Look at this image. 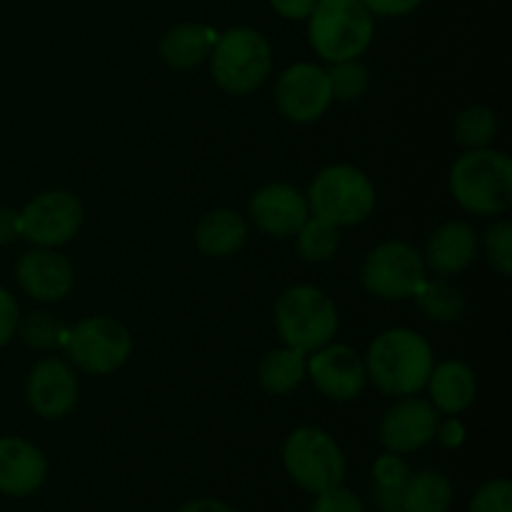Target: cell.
Listing matches in <instances>:
<instances>
[{"instance_id":"6da1fadb","label":"cell","mask_w":512,"mask_h":512,"mask_svg":"<svg viewBox=\"0 0 512 512\" xmlns=\"http://www.w3.org/2000/svg\"><path fill=\"white\" fill-rule=\"evenodd\" d=\"M368 383L390 398L418 395L435 365L433 345L410 328H390L375 335L363 355Z\"/></svg>"},{"instance_id":"7a4b0ae2","label":"cell","mask_w":512,"mask_h":512,"mask_svg":"<svg viewBox=\"0 0 512 512\" xmlns=\"http://www.w3.org/2000/svg\"><path fill=\"white\" fill-rule=\"evenodd\" d=\"M448 188L455 203L478 218H495L512 205V160L503 150H465L453 163Z\"/></svg>"},{"instance_id":"3957f363","label":"cell","mask_w":512,"mask_h":512,"mask_svg":"<svg viewBox=\"0 0 512 512\" xmlns=\"http://www.w3.org/2000/svg\"><path fill=\"white\" fill-rule=\"evenodd\" d=\"M375 38V15L363 0H318L308 15V40L325 63L365 55Z\"/></svg>"},{"instance_id":"277c9868","label":"cell","mask_w":512,"mask_h":512,"mask_svg":"<svg viewBox=\"0 0 512 512\" xmlns=\"http://www.w3.org/2000/svg\"><path fill=\"white\" fill-rule=\"evenodd\" d=\"M275 330L288 348L310 355L333 343L340 315L333 298L315 285H290L275 300Z\"/></svg>"},{"instance_id":"5b68a950","label":"cell","mask_w":512,"mask_h":512,"mask_svg":"<svg viewBox=\"0 0 512 512\" xmlns=\"http://www.w3.org/2000/svg\"><path fill=\"white\" fill-rule=\"evenodd\" d=\"M215 85L228 95H250L273 73V45L255 28H230L218 33L208 55Z\"/></svg>"},{"instance_id":"8992f818","label":"cell","mask_w":512,"mask_h":512,"mask_svg":"<svg viewBox=\"0 0 512 512\" xmlns=\"http://www.w3.org/2000/svg\"><path fill=\"white\" fill-rule=\"evenodd\" d=\"M305 198H308L310 215L335 228H353L365 223L378 205L373 180L348 163H335L320 170Z\"/></svg>"},{"instance_id":"52a82bcc","label":"cell","mask_w":512,"mask_h":512,"mask_svg":"<svg viewBox=\"0 0 512 512\" xmlns=\"http://www.w3.org/2000/svg\"><path fill=\"white\" fill-rule=\"evenodd\" d=\"M283 465L295 485L308 493H323L345 478V455L330 433L315 425L295 428L285 438Z\"/></svg>"},{"instance_id":"ba28073f","label":"cell","mask_w":512,"mask_h":512,"mask_svg":"<svg viewBox=\"0 0 512 512\" xmlns=\"http://www.w3.org/2000/svg\"><path fill=\"white\" fill-rule=\"evenodd\" d=\"M65 355L88 375H110L133 355V335L120 320L90 315L65 333Z\"/></svg>"},{"instance_id":"9c48e42d","label":"cell","mask_w":512,"mask_h":512,"mask_svg":"<svg viewBox=\"0 0 512 512\" xmlns=\"http://www.w3.org/2000/svg\"><path fill=\"white\" fill-rule=\"evenodd\" d=\"M428 278L423 253L403 240L375 245L363 260V288L378 300H408Z\"/></svg>"},{"instance_id":"30bf717a","label":"cell","mask_w":512,"mask_h":512,"mask_svg":"<svg viewBox=\"0 0 512 512\" xmlns=\"http://www.w3.org/2000/svg\"><path fill=\"white\" fill-rule=\"evenodd\" d=\"M83 203L68 190H45L18 213L20 238L33 248H60L80 233Z\"/></svg>"},{"instance_id":"8fae6325","label":"cell","mask_w":512,"mask_h":512,"mask_svg":"<svg viewBox=\"0 0 512 512\" xmlns=\"http://www.w3.org/2000/svg\"><path fill=\"white\" fill-rule=\"evenodd\" d=\"M275 103L290 123L308 125L323 118L333 105L328 73L315 63H293L275 83Z\"/></svg>"},{"instance_id":"7c38bea8","label":"cell","mask_w":512,"mask_h":512,"mask_svg":"<svg viewBox=\"0 0 512 512\" xmlns=\"http://www.w3.org/2000/svg\"><path fill=\"white\" fill-rule=\"evenodd\" d=\"M308 378L320 395L335 403L360 398L368 385L363 355L345 343H328L308 355Z\"/></svg>"},{"instance_id":"4fadbf2b","label":"cell","mask_w":512,"mask_h":512,"mask_svg":"<svg viewBox=\"0 0 512 512\" xmlns=\"http://www.w3.org/2000/svg\"><path fill=\"white\" fill-rule=\"evenodd\" d=\"M440 425V413L433 403L418 395L395 398L380 420V443L388 453L408 455L418 453L435 440Z\"/></svg>"},{"instance_id":"5bb4252c","label":"cell","mask_w":512,"mask_h":512,"mask_svg":"<svg viewBox=\"0 0 512 512\" xmlns=\"http://www.w3.org/2000/svg\"><path fill=\"white\" fill-rule=\"evenodd\" d=\"M25 398L35 415L45 420L65 418L78 405L80 383L75 370L60 358H45L33 365L25 383Z\"/></svg>"},{"instance_id":"9a60e30c","label":"cell","mask_w":512,"mask_h":512,"mask_svg":"<svg viewBox=\"0 0 512 512\" xmlns=\"http://www.w3.org/2000/svg\"><path fill=\"white\" fill-rule=\"evenodd\" d=\"M248 213L260 233L273 238H293L310 218V205L305 193H300L295 185L268 183L255 190L248 203Z\"/></svg>"},{"instance_id":"2e32d148","label":"cell","mask_w":512,"mask_h":512,"mask_svg":"<svg viewBox=\"0 0 512 512\" xmlns=\"http://www.w3.org/2000/svg\"><path fill=\"white\" fill-rule=\"evenodd\" d=\"M15 280L33 300L60 303L73 290L75 273L70 260L55 248H33L20 255L15 265Z\"/></svg>"},{"instance_id":"e0dca14e","label":"cell","mask_w":512,"mask_h":512,"mask_svg":"<svg viewBox=\"0 0 512 512\" xmlns=\"http://www.w3.org/2000/svg\"><path fill=\"white\" fill-rule=\"evenodd\" d=\"M48 475L43 450L18 435L0 438V493L10 498H28Z\"/></svg>"},{"instance_id":"ac0fdd59","label":"cell","mask_w":512,"mask_h":512,"mask_svg":"<svg viewBox=\"0 0 512 512\" xmlns=\"http://www.w3.org/2000/svg\"><path fill=\"white\" fill-rule=\"evenodd\" d=\"M480 250L478 233L465 220H448L433 230L425 245V268L433 270L440 278H453L465 273L475 263Z\"/></svg>"},{"instance_id":"d6986e66","label":"cell","mask_w":512,"mask_h":512,"mask_svg":"<svg viewBox=\"0 0 512 512\" xmlns=\"http://www.w3.org/2000/svg\"><path fill=\"white\" fill-rule=\"evenodd\" d=\"M425 390L438 413L460 415L473 405L478 378H475V370L463 360H445V363L433 365Z\"/></svg>"},{"instance_id":"ffe728a7","label":"cell","mask_w":512,"mask_h":512,"mask_svg":"<svg viewBox=\"0 0 512 512\" xmlns=\"http://www.w3.org/2000/svg\"><path fill=\"white\" fill-rule=\"evenodd\" d=\"M248 243V220L230 208L210 210L195 228V245L208 258H233Z\"/></svg>"},{"instance_id":"44dd1931","label":"cell","mask_w":512,"mask_h":512,"mask_svg":"<svg viewBox=\"0 0 512 512\" xmlns=\"http://www.w3.org/2000/svg\"><path fill=\"white\" fill-rule=\"evenodd\" d=\"M218 33L203 23H178L160 38L158 53L165 65L175 70H190L205 63Z\"/></svg>"},{"instance_id":"7402d4cb","label":"cell","mask_w":512,"mask_h":512,"mask_svg":"<svg viewBox=\"0 0 512 512\" xmlns=\"http://www.w3.org/2000/svg\"><path fill=\"white\" fill-rule=\"evenodd\" d=\"M305 378H308V355L295 348H288V345L270 350L260 360L258 380L265 393L288 395L298 390Z\"/></svg>"},{"instance_id":"603a6c76","label":"cell","mask_w":512,"mask_h":512,"mask_svg":"<svg viewBox=\"0 0 512 512\" xmlns=\"http://www.w3.org/2000/svg\"><path fill=\"white\" fill-rule=\"evenodd\" d=\"M413 298L425 313V318H430L433 323H458L468 310L463 288L453 278H440V275L438 278H425Z\"/></svg>"},{"instance_id":"cb8c5ba5","label":"cell","mask_w":512,"mask_h":512,"mask_svg":"<svg viewBox=\"0 0 512 512\" xmlns=\"http://www.w3.org/2000/svg\"><path fill=\"white\" fill-rule=\"evenodd\" d=\"M453 505V483L440 470L410 473L403 488V512H448Z\"/></svg>"},{"instance_id":"d4e9b609","label":"cell","mask_w":512,"mask_h":512,"mask_svg":"<svg viewBox=\"0 0 512 512\" xmlns=\"http://www.w3.org/2000/svg\"><path fill=\"white\" fill-rule=\"evenodd\" d=\"M498 130V113L488 105H468L453 120L455 143L465 150L490 148L493 140L498 138Z\"/></svg>"},{"instance_id":"484cf974","label":"cell","mask_w":512,"mask_h":512,"mask_svg":"<svg viewBox=\"0 0 512 512\" xmlns=\"http://www.w3.org/2000/svg\"><path fill=\"white\" fill-rule=\"evenodd\" d=\"M410 478V470L400 455L388 453L375 460V500L383 512H403V488Z\"/></svg>"},{"instance_id":"4316f807","label":"cell","mask_w":512,"mask_h":512,"mask_svg":"<svg viewBox=\"0 0 512 512\" xmlns=\"http://www.w3.org/2000/svg\"><path fill=\"white\" fill-rule=\"evenodd\" d=\"M295 238H298V253L308 263H325V260L335 258L340 250V228L315 218V215L305 220Z\"/></svg>"},{"instance_id":"83f0119b","label":"cell","mask_w":512,"mask_h":512,"mask_svg":"<svg viewBox=\"0 0 512 512\" xmlns=\"http://www.w3.org/2000/svg\"><path fill=\"white\" fill-rule=\"evenodd\" d=\"M325 73H328L333 100H340V103L360 100L370 88V70L368 65L360 63V58L330 63V68L325 70Z\"/></svg>"},{"instance_id":"f1b7e54d","label":"cell","mask_w":512,"mask_h":512,"mask_svg":"<svg viewBox=\"0 0 512 512\" xmlns=\"http://www.w3.org/2000/svg\"><path fill=\"white\" fill-rule=\"evenodd\" d=\"M65 325L55 315L45 310H33L25 318H20L18 335L23 343L33 350H55L65 343Z\"/></svg>"},{"instance_id":"f546056e","label":"cell","mask_w":512,"mask_h":512,"mask_svg":"<svg viewBox=\"0 0 512 512\" xmlns=\"http://www.w3.org/2000/svg\"><path fill=\"white\" fill-rule=\"evenodd\" d=\"M483 250L490 268L503 278L512 273V225L508 220H495L483 235Z\"/></svg>"},{"instance_id":"4dcf8cb0","label":"cell","mask_w":512,"mask_h":512,"mask_svg":"<svg viewBox=\"0 0 512 512\" xmlns=\"http://www.w3.org/2000/svg\"><path fill=\"white\" fill-rule=\"evenodd\" d=\"M468 512H512V485L510 480L495 478L480 485L470 500Z\"/></svg>"},{"instance_id":"1f68e13d","label":"cell","mask_w":512,"mask_h":512,"mask_svg":"<svg viewBox=\"0 0 512 512\" xmlns=\"http://www.w3.org/2000/svg\"><path fill=\"white\" fill-rule=\"evenodd\" d=\"M313 512H365V510L358 495L340 488V485H335V488L318 493Z\"/></svg>"},{"instance_id":"d6a6232c","label":"cell","mask_w":512,"mask_h":512,"mask_svg":"<svg viewBox=\"0 0 512 512\" xmlns=\"http://www.w3.org/2000/svg\"><path fill=\"white\" fill-rule=\"evenodd\" d=\"M18 323H20L18 303H15V298L8 293V290L0 288V348H5V345L18 335Z\"/></svg>"},{"instance_id":"836d02e7","label":"cell","mask_w":512,"mask_h":512,"mask_svg":"<svg viewBox=\"0 0 512 512\" xmlns=\"http://www.w3.org/2000/svg\"><path fill=\"white\" fill-rule=\"evenodd\" d=\"M363 5L380 18H403L418 10L423 0H363Z\"/></svg>"},{"instance_id":"e575fe53","label":"cell","mask_w":512,"mask_h":512,"mask_svg":"<svg viewBox=\"0 0 512 512\" xmlns=\"http://www.w3.org/2000/svg\"><path fill=\"white\" fill-rule=\"evenodd\" d=\"M318 0H270L275 13L285 20H308Z\"/></svg>"},{"instance_id":"d590c367","label":"cell","mask_w":512,"mask_h":512,"mask_svg":"<svg viewBox=\"0 0 512 512\" xmlns=\"http://www.w3.org/2000/svg\"><path fill=\"white\" fill-rule=\"evenodd\" d=\"M20 238V225H18V210L0 205V245L13 243Z\"/></svg>"},{"instance_id":"8d00e7d4","label":"cell","mask_w":512,"mask_h":512,"mask_svg":"<svg viewBox=\"0 0 512 512\" xmlns=\"http://www.w3.org/2000/svg\"><path fill=\"white\" fill-rule=\"evenodd\" d=\"M435 438H438L445 448H458V445L465 440L463 423H460L458 418L445 420V423L438 425V433H435Z\"/></svg>"},{"instance_id":"74e56055","label":"cell","mask_w":512,"mask_h":512,"mask_svg":"<svg viewBox=\"0 0 512 512\" xmlns=\"http://www.w3.org/2000/svg\"><path fill=\"white\" fill-rule=\"evenodd\" d=\"M180 512H235L230 505H225L223 500H215V498H198V500H190L185 503Z\"/></svg>"}]
</instances>
